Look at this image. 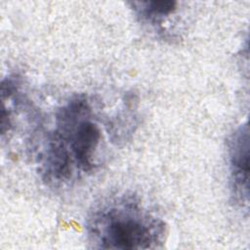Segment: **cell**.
Instances as JSON below:
<instances>
[{
  "label": "cell",
  "instance_id": "cell-1",
  "mask_svg": "<svg viewBox=\"0 0 250 250\" xmlns=\"http://www.w3.org/2000/svg\"><path fill=\"white\" fill-rule=\"evenodd\" d=\"M102 130L84 95L69 98L55 115L40 155L42 179L53 187L69 184L75 177L91 174L98 166Z\"/></svg>",
  "mask_w": 250,
  "mask_h": 250
},
{
  "label": "cell",
  "instance_id": "cell-2",
  "mask_svg": "<svg viewBox=\"0 0 250 250\" xmlns=\"http://www.w3.org/2000/svg\"><path fill=\"white\" fill-rule=\"evenodd\" d=\"M86 233L94 248L155 249L166 236L164 221L132 193L104 198L86 221Z\"/></svg>",
  "mask_w": 250,
  "mask_h": 250
},
{
  "label": "cell",
  "instance_id": "cell-3",
  "mask_svg": "<svg viewBox=\"0 0 250 250\" xmlns=\"http://www.w3.org/2000/svg\"><path fill=\"white\" fill-rule=\"evenodd\" d=\"M229 189L234 202L248 206L249 200V129L247 123L239 125L228 142Z\"/></svg>",
  "mask_w": 250,
  "mask_h": 250
},
{
  "label": "cell",
  "instance_id": "cell-4",
  "mask_svg": "<svg viewBox=\"0 0 250 250\" xmlns=\"http://www.w3.org/2000/svg\"><path fill=\"white\" fill-rule=\"evenodd\" d=\"M132 8L141 21L156 25L177 10L175 1H141L133 2Z\"/></svg>",
  "mask_w": 250,
  "mask_h": 250
}]
</instances>
